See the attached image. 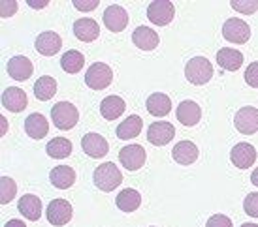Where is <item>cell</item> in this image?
I'll return each mask as SVG.
<instances>
[{
    "label": "cell",
    "mask_w": 258,
    "mask_h": 227,
    "mask_svg": "<svg viewBox=\"0 0 258 227\" xmlns=\"http://www.w3.org/2000/svg\"><path fill=\"white\" fill-rule=\"evenodd\" d=\"M29 6H32V8H38V10H42V8H45V6H47V2H32V0H30V2H29Z\"/></svg>",
    "instance_id": "obj_40"
},
{
    "label": "cell",
    "mask_w": 258,
    "mask_h": 227,
    "mask_svg": "<svg viewBox=\"0 0 258 227\" xmlns=\"http://www.w3.org/2000/svg\"><path fill=\"white\" fill-rule=\"evenodd\" d=\"M104 25L109 32H122L128 25V14L122 6L111 4L104 12Z\"/></svg>",
    "instance_id": "obj_12"
},
{
    "label": "cell",
    "mask_w": 258,
    "mask_h": 227,
    "mask_svg": "<svg viewBox=\"0 0 258 227\" xmlns=\"http://www.w3.org/2000/svg\"><path fill=\"white\" fill-rule=\"evenodd\" d=\"M45 152L51 158H55V160H64V158H68L72 154V141L66 139V137H55V139H51L47 143Z\"/></svg>",
    "instance_id": "obj_29"
},
{
    "label": "cell",
    "mask_w": 258,
    "mask_h": 227,
    "mask_svg": "<svg viewBox=\"0 0 258 227\" xmlns=\"http://www.w3.org/2000/svg\"><path fill=\"white\" fill-rule=\"evenodd\" d=\"M206 227H234V225H232V220H230L228 216H224V214H213L208 220Z\"/></svg>",
    "instance_id": "obj_36"
},
{
    "label": "cell",
    "mask_w": 258,
    "mask_h": 227,
    "mask_svg": "<svg viewBox=\"0 0 258 227\" xmlns=\"http://www.w3.org/2000/svg\"><path fill=\"white\" fill-rule=\"evenodd\" d=\"M243 210L249 214L251 218H258V192H252L245 197Z\"/></svg>",
    "instance_id": "obj_34"
},
{
    "label": "cell",
    "mask_w": 258,
    "mask_h": 227,
    "mask_svg": "<svg viewBox=\"0 0 258 227\" xmlns=\"http://www.w3.org/2000/svg\"><path fill=\"white\" fill-rule=\"evenodd\" d=\"M230 162L236 165L237 169H249L252 163L256 162V149L249 143H237L230 152Z\"/></svg>",
    "instance_id": "obj_11"
},
{
    "label": "cell",
    "mask_w": 258,
    "mask_h": 227,
    "mask_svg": "<svg viewBox=\"0 0 258 227\" xmlns=\"http://www.w3.org/2000/svg\"><path fill=\"white\" fill-rule=\"evenodd\" d=\"M251 182H252V186H256L258 188V167L254 171H252V175H251Z\"/></svg>",
    "instance_id": "obj_41"
},
{
    "label": "cell",
    "mask_w": 258,
    "mask_h": 227,
    "mask_svg": "<svg viewBox=\"0 0 258 227\" xmlns=\"http://www.w3.org/2000/svg\"><path fill=\"white\" fill-rule=\"evenodd\" d=\"M185 77L192 85H206L213 77V66L206 57H192L185 66Z\"/></svg>",
    "instance_id": "obj_2"
},
{
    "label": "cell",
    "mask_w": 258,
    "mask_h": 227,
    "mask_svg": "<svg viewBox=\"0 0 258 227\" xmlns=\"http://www.w3.org/2000/svg\"><path fill=\"white\" fill-rule=\"evenodd\" d=\"M177 121L183 124V126H196L202 119V109L200 105L192 101V99H185L177 105Z\"/></svg>",
    "instance_id": "obj_18"
},
{
    "label": "cell",
    "mask_w": 258,
    "mask_h": 227,
    "mask_svg": "<svg viewBox=\"0 0 258 227\" xmlns=\"http://www.w3.org/2000/svg\"><path fill=\"white\" fill-rule=\"evenodd\" d=\"M49 180L58 190H68L76 182V171L68 165H57L55 169H51Z\"/></svg>",
    "instance_id": "obj_23"
},
{
    "label": "cell",
    "mask_w": 258,
    "mask_h": 227,
    "mask_svg": "<svg viewBox=\"0 0 258 227\" xmlns=\"http://www.w3.org/2000/svg\"><path fill=\"white\" fill-rule=\"evenodd\" d=\"M132 42H134V45H136L138 49L153 51L158 45L160 38H158L157 32L153 29H149V27H138V29L134 30V34H132Z\"/></svg>",
    "instance_id": "obj_21"
},
{
    "label": "cell",
    "mask_w": 258,
    "mask_h": 227,
    "mask_svg": "<svg viewBox=\"0 0 258 227\" xmlns=\"http://www.w3.org/2000/svg\"><path fill=\"white\" fill-rule=\"evenodd\" d=\"M25 132L30 139H43L49 132V122L42 113H32L25 121Z\"/></svg>",
    "instance_id": "obj_19"
},
{
    "label": "cell",
    "mask_w": 258,
    "mask_h": 227,
    "mask_svg": "<svg viewBox=\"0 0 258 227\" xmlns=\"http://www.w3.org/2000/svg\"><path fill=\"white\" fill-rule=\"evenodd\" d=\"M34 71V66L27 57L23 55H17V57H12L10 62H8V75L15 81H27V79L32 75Z\"/></svg>",
    "instance_id": "obj_17"
},
{
    "label": "cell",
    "mask_w": 258,
    "mask_h": 227,
    "mask_svg": "<svg viewBox=\"0 0 258 227\" xmlns=\"http://www.w3.org/2000/svg\"><path fill=\"white\" fill-rule=\"evenodd\" d=\"M172 156L181 165H190L198 160V147L192 141H179L173 147Z\"/></svg>",
    "instance_id": "obj_22"
},
{
    "label": "cell",
    "mask_w": 258,
    "mask_h": 227,
    "mask_svg": "<svg viewBox=\"0 0 258 227\" xmlns=\"http://www.w3.org/2000/svg\"><path fill=\"white\" fill-rule=\"evenodd\" d=\"M2 105L6 107L8 111H12V113H21L29 105L27 92L19 86H10L2 94Z\"/></svg>",
    "instance_id": "obj_13"
},
{
    "label": "cell",
    "mask_w": 258,
    "mask_h": 227,
    "mask_svg": "<svg viewBox=\"0 0 258 227\" xmlns=\"http://www.w3.org/2000/svg\"><path fill=\"white\" fill-rule=\"evenodd\" d=\"M145 107H147V111L153 117H166V115L172 111V99L162 92H155L147 98Z\"/></svg>",
    "instance_id": "obj_26"
},
{
    "label": "cell",
    "mask_w": 258,
    "mask_h": 227,
    "mask_svg": "<svg viewBox=\"0 0 258 227\" xmlns=\"http://www.w3.org/2000/svg\"><path fill=\"white\" fill-rule=\"evenodd\" d=\"M57 81L51 77V75H42L34 83V96H36L40 101H47L51 99L55 94H57Z\"/></svg>",
    "instance_id": "obj_30"
},
{
    "label": "cell",
    "mask_w": 258,
    "mask_h": 227,
    "mask_svg": "<svg viewBox=\"0 0 258 227\" xmlns=\"http://www.w3.org/2000/svg\"><path fill=\"white\" fill-rule=\"evenodd\" d=\"M151 227H155V225H151Z\"/></svg>",
    "instance_id": "obj_44"
},
{
    "label": "cell",
    "mask_w": 258,
    "mask_h": 227,
    "mask_svg": "<svg viewBox=\"0 0 258 227\" xmlns=\"http://www.w3.org/2000/svg\"><path fill=\"white\" fill-rule=\"evenodd\" d=\"M173 15H175V6H173L170 0H153L149 6H147V17L157 27L170 25Z\"/></svg>",
    "instance_id": "obj_6"
},
{
    "label": "cell",
    "mask_w": 258,
    "mask_h": 227,
    "mask_svg": "<svg viewBox=\"0 0 258 227\" xmlns=\"http://www.w3.org/2000/svg\"><path fill=\"white\" fill-rule=\"evenodd\" d=\"M239 227H258V223H243V225H239Z\"/></svg>",
    "instance_id": "obj_43"
},
{
    "label": "cell",
    "mask_w": 258,
    "mask_h": 227,
    "mask_svg": "<svg viewBox=\"0 0 258 227\" xmlns=\"http://www.w3.org/2000/svg\"><path fill=\"white\" fill-rule=\"evenodd\" d=\"M0 122H2V132H0V135H6V132H8V122H6V119H4V117H0Z\"/></svg>",
    "instance_id": "obj_42"
},
{
    "label": "cell",
    "mask_w": 258,
    "mask_h": 227,
    "mask_svg": "<svg viewBox=\"0 0 258 227\" xmlns=\"http://www.w3.org/2000/svg\"><path fill=\"white\" fill-rule=\"evenodd\" d=\"M234 126L239 134L252 135L258 132V109L256 107H241L237 109L236 117H234Z\"/></svg>",
    "instance_id": "obj_8"
},
{
    "label": "cell",
    "mask_w": 258,
    "mask_h": 227,
    "mask_svg": "<svg viewBox=\"0 0 258 227\" xmlns=\"http://www.w3.org/2000/svg\"><path fill=\"white\" fill-rule=\"evenodd\" d=\"M230 6L234 8L236 12L245 15H252L258 12V0H232Z\"/></svg>",
    "instance_id": "obj_33"
},
{
    "label": "cell",
    "mask_w": 258,
    "mask_h": 227,
    "mask_svg": "<svg viewBox=\"0 0 258 227\" xmlns=\"http://www.w3.org/2000/svg\"><path fill=\"white\" fill-rule=\"evenodd\" d=\"M93 180L94 186L102 192H113L115 188L122 182V175L113 162H106L94 169Z\"/></svg>",
    "instance_id": "obj_1"
},
{
    "label": "cell",
    "mask_w": 258,
    "mask_h": 227,
    "mask_svg": "<svg viewBox=\"0 0 258 227\" xmlns=\"http://www.w3.org/2000/svg\"><path fill=\"white\" fill-rule=\"evenodd\" d=\"M74 34L81 42L91 43L100 36V27L91 17H81V19H78V21L74 23Z\"/></svg>",
    "instance_id": "obj_16"
},
{
    "label": "cell",
    "mask_w": 258,
    "mask_h": 227,
    "mask_svg": "<svg viewBox=\"0 0 258 227\" xmlns=\"http://www.w3.org/2000/svg\"><path fill=\"white\" fill-rule=\"evenodd\" d=\"M175 137V128L173 124L166 121H157L153 122L149 128H147V141L155 147H164Z\"/></svg>",
    "instance_id": "obj_10"
},
{
    "label": "cell",
    "mask_w": 258,
    "mask_h": 227,
    "mask_svg": "<svg viewBox=\"0 0 258 227\" xmlns=\"http://www.w3.org/2000/svg\"><path fill=\"white\" fill-rule=\"evenodd\" d=\"M124 109H126V103H124V99L119 98V96H108V98L102 99V103H100V113L106 121L119 119V117L124 113Z\"/></svg>",
    "instance_id": "obj_27"
},
{
    "label": "cell",
    "mask_w": 258,
    "mask_h": 227,
    "mask_svg": "<svg viewBox=\"0 0 258 227\" xmlns=\"http://www.w3.org/2000/svg\"><path fill=\"white\" fill-rule=\"evenodd\" d=\"M113 81V71L106 62H94L89 66V70L85 73V83L89 88L93 90H104L108 88Z\"/></svg>",
    "instance_id": "obj_4"
},
{
    "label": "cell",
    "mask_w": 258,
    "mask_h": 227,
    "mask_svg": "<svg viewBox=\"0 0 258 227\" xmlns=\"http://www.w3.org/2000/svg\"><path fill=\"white\" fill-rule=\"evenodd\" d=\"M51 119L58 130H72L79 121V111L70 101H57L51 107Z\"/></svg>",
    "instance_id": "obj_3"
},
{
    "label": "cell",
    "mask_w": 258,
    "mask_h": 227,
    "mask_svg": "<svg viewBox=\"0 0 258 227\" xmlns=\"http://www.w3.org/2000/svg\"><path fill=\"white\" fill-rule=\"evenodd\" d=\"M34 45H36V51L42 57H53L62 47V40H60V36L57 32L47 30V32H42V34L38 36Z\"/></svg>",
    "instance_id": "obj_15"
},
{
    "label": "cell",
    "mask_w": 258,
    "mask_h": 227,
    "mask_svg": "<svg viewBox=\"0 0 258 227\" xmlns=\"http://www.w3.org/2000/svg\"><path fill=\"white\" fill-rule=\"evenodd\" d=\"M115 205H117V208L122 210V212H134V210H138L140 205H142V195H140V192L134 190V188H124V190L119 192V195H117Z\"/></svg>",
    "instance_id": "obj_25"
},
{
    "label": "cell",
    "mask_w": 258,
    "mask_h": 227,
    "mask_svg": "<svg viewBox=\"0 0 258 227\" xmlns=\"http://www.w3.org/2000/svg\"><path fill=\"white\" fill-rule=\"evenodd\" d=\"M222 36H224L226 42L241 45V43L249 42V38H251V27L245 21H241V19H237V17H230L222 25Z\"/></svg>",
    "instance_id": "obj_5"
},
{
    "label": "cell",
    "mask_w": 258,
    "mask_h": 227,
    "mask_svg": "<svg viewBox=\"0 0 258 227\" xmlns=\"http://www.w3.org/2000/svg\"><path fill=\"white\" fill-rule=\"evenodd\" d=\"M4 227H27V223L25 221H21V220H10V221H6V225Z\"/></svg>",
    "instance_id": "obj_39"
},
{
    "label": "cell",
    "mask_w": 258,
    "mask_h": 227,
    "mask_svg": "<svg viewBox=\"0 0 258 227\" xmlns=\"http://www.w3.org/2000/svg\"><path fill=\"white\" fill-rule=\"evenodd\" d=\"M19 212L30 221H36L42 218V199L36 197V195H32V193H27V195H23L19 199Z\"/></svg>",
    "instance_id": "obj_20"
},
{
    "label": "cell",
    "mask_w": 258,
    "mask_h": 227,
    "mask_svg": "<svg viewBox=\"0 0 258 227\" xmlns=\"http://www.w3.org/2000/svg\"><path fill=\"white\" fill-rule=\"evenodd\" d=\"M81 147H83V152L91 158H104L109 150V145H108V141H106V137H102L100 134L83 135Z\"/></svg>",
    "instance_id": "obj_14"
},
{
    "label": "cell",
    "mask_w": 258,
    "mask_h": 227,
    "mask_svg": "<svg viewBox=\"0 0 258 227\" xmlns=\"http://www.w3.org/2000/svg\"><path fill=\"white\" fill-rule=\"evenodd\" d=\"M74 6L78 8L79 12H91L94 8L98 6V0H91V2H81V0H76Z\"/></svg>",
    "instance_id": "obj_38"
},
{
    "label": "cell",
    "mask_w": 258,
    "mask_h": 227,
    "mask_svg": "<svg viewBox=\"0 0 258 227\" xmlns=\"http://www.w3.org/2000/svg\"><path fill=\"white\" fill-rule=\"evenodd\" d=\"M245 83L252 88H258V60L251 62L245 70Z\"/></svg>",
    "instance_id": "obj_35"
},
{
    "label": "cell",
    "mask_w": 258,
    "mask_h": 227,
    "mask_svg": "<svg viewBox=\"0 0 258 227\" xmlns=\"http://www.w3.org/2000/svg\"><path fill=\"white\" fill-rule=\"evenodd\" d=\"M142 128H144V121L140 119V117H136V115H132V117H128L124 122H121L119 126H117V137L119 139H122V141H128V139H132V137H138V135L142 134Z\"/></svg>",
    "instance_id": "obj_28"
},
{
    "label": "cell",
    "mask_w": 258,
    "mask_h": 227,
    "mask_svg": "<svg viewBox=\"0 0 258 227\" xmlns=\"http://www.w3.org/2000/svg\"><path fill=\"white\" fill-rule=\"evenodd\" d=\"M145 160H147V154H145V149L142 145H126L119 152V162L124 169L128 171L142 169Z\"/></svg>",
    "instance_id": "obj_9"
},
{
    "label": "cell",
    "mask_w": 258,
    "mask_h": 227,
    "mask_svg": "<svg viewBox=\"0 0 258 227\" xmlns=\"http://www.w3.org/2000/svg\"><path fill=\"white\" fill-rule=\"evenodd\" d=\"M74 208L70 205V201L66 199H53L49 205H47V210H45V216H47V221L51 225L62 227L66 225L68 221L72 220Z\"/></svg>",
    "instance_id": "obj_7"
},
{
    "label": "cell",
    "mask_w": 258,
    "mask_h": 227,
    "mask_svg": "<svg viewBox=\"0 0 258 227\" xmlns=\"http://www.w3.org/2000/svg\"><path fill=\"white\" fill-rule=\"evenodd\" d=\"M60 66H62V70H64L66 73H72L74 75V73L81 71V68L85 66V57H83V53H79V51H76V49H70L62 55Z\"/></svg>",
    "instance_id": "obj_31"
},
{
    "label": "cell",
    "mask_w": 258,
    "mask_h": 227,
    "mask_svg": "<svg viewBox=\"0 0 258 227\" xmlns=\"http://www.w3.org/2000/svg\"><path fill=\"white\" fill-rule=\"evenodd\" d=\"M17 193V184L12 177H2L0 178V203L2 205H8L12 203V199L15 197Z\"/></svg>",
    "instance_id": "obj_32"
},
{
    "label": "cell",
    "mask_w": 258,
    "mask_h": 227,
    "mask_svg": "<svg viewBox=\"0 0 258 227\" xmlns=\"http://www.w3.org/2000/svg\"><path fill=\"white\" fill-rule=\"evenodd\" d=\"M217 62L222 70L226 71H236L241 68L243 64V55L239 51L232 49V47H222L219 53H217Z\"/></svg>",
    "instance_id": "obj_24"
},
{
    "label": "cell",
    "mask_w": 258,
    "mask_h": 227,
    "mask_svg": "<svg viewBox=\"0 0 258 227\" xmlns=\"http://www.w3.org/2000/svg\"><path fill=\"white\" fill-rule=\"evenodd\" d=\"M0 8H2V17H10L17 12V2H10V0H2L0 2Z\"/></svg>",
    "instance_id": "obj_37"
}]
</instances>
